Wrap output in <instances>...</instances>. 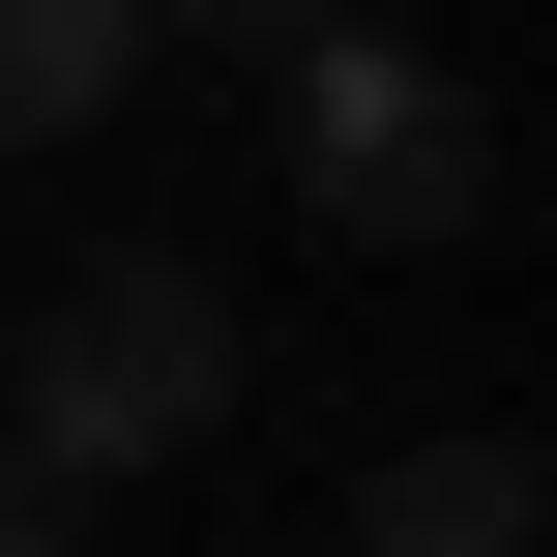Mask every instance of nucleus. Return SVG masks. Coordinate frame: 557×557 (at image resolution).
Instances as JSON below:
<instances>
[{
    "label": "nucleus",
    "mask_w": 557,
    "mask_h": 557,
    "mask_svg": "<svg viewBox=\"0 0 557 557\" xmlns=\"http://www.w3.org/2000/svg\"><path fill=\"white\" fill-rule=\"evenodd\" d=\"M206 411H235V294H206V264H59V294H29V382H0V441H29L59 499L176 470Z\"/></svg>",
    "instance_id": "nucleus-1"
},
{
    "label": "nucleus",
    "mask_w": 557,
    "mask_h": 557,
    "mask_svg": "<svg viewBox=\"0 0 557 557\" xmlns=\"http://www.w3.org/2000/svg\"><path fill=\"white\" fill-rule=\"evenodd\" d=\"M264 88H294V206H323V235H382V264L499 235V88H470V59H411L382 0H352L323 59H264Z\"/></svg>",
    "instance_id": "nucleus-2"
},
{
    "label": "nucleus",
    "mask_w": 557,
    "mask_h": 557,
    "mask_svg": "<svg viewBox=\"0 0 557 557\" xmlns=\"http://www.w3.org/2000/svg\"><path fill=\"white\" fill-rule=\"evenodd\" d=\"M529 529H557V470L499 441V411H470V441H382V470H352V557H529Z\"/></svg>",
    "instance_id": "nucleus-3"
},
{
    "label": "nucleus",
    "mask_w": 557,
    "mask_h": 557,
    "mask_svg": "<svg viewBox=\"0 0 557 557\" xmlns=\"http://www.w3.org/2000/svg\"><path fill=\"white\" fill-rule=\"evenodd\" d=\"M147 88V0H0V147H88Z\"/></svg>",
    "instance_id": "nucleus-4"
},
{
    "label": "nucleus",
    "mask_w": 557,
    "mask_h": 557,
    "mask_svg": "<svg viewBox=\"0 0 557 557\" xmlns=\"http://www.w3.org/2000/svg\"><path fill=\"white\" fill-rule=\"evenodd\" d=\"M352 0H147V59H323Z\"/></svg>",
    "instance_id": "nucleus-5"
},
{
    "label": "nucleus",
    "mask_w": 557,
    "mask_h": 557,
    "mask_svg": "<svg viewBox=\"0 0 557 557\" xmlns=\"http://www.w3.org/2000/svg\"><path fill=\"white\" fill-rule=\"evenodd\" d=\"M0 557H59V470H29V441H0Z\"/></svg>",
    "instance_id": "nucleus-6"
}]
</instances>
